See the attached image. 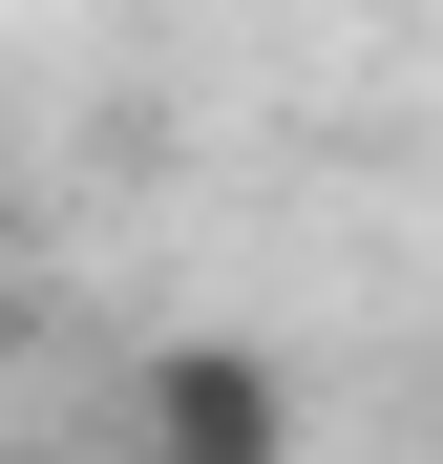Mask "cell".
Instances as JSON below:
<instances>
[{
	"label": "cell",
	"mask_w": 443,
	"mask_h": 464,
	"mask_svg": "<svg viewBox=\"0 0 443 464\" xmlns=\"http://www.w3.org/2000/svg\"><path fill=\"white\" fill-rule=\"evenodd\" d=\"M127 443L148 464H295V380L254 338H148L127 359Z\"/></svg>",
	"instance_id": "1"
},
{
	"label": "cell",
	"mask_w": 443,
	"mask_h": 464,
	"mask_svg": "<svg viewBox=\"0 0 443 464\" xmlns=\"http://www.w3.org/2000/svg\"><path fill=\"white\" fill-rule=\"evenodd\" d=\"M0 359H22V275H0Z\"/></svg>",
	"instance_id": "2"
}]
</instances>
